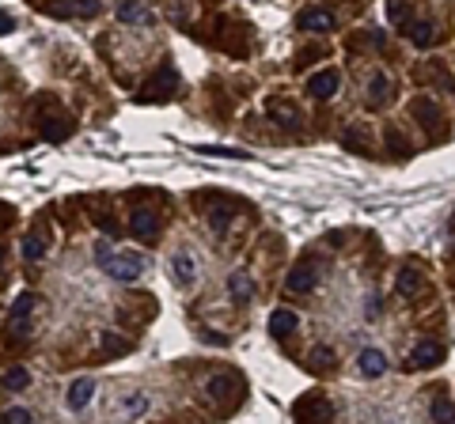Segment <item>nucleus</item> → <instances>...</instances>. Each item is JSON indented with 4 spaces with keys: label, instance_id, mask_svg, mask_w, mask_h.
<instances>
[{
    "label": "nucleus",
    "instance_id": "26",
    "mask_svg": "<svg viewBox=\"0 0 455 424\" xmlns=\"http://www.w3.org/2000/svg\"><path fill=\"white\" fill-rule=\"evenodd\" d=\"M125 348H129V341H118L114 334H107V337H103V353H107V356H122Z\"/></svg>",
    "mask_w": 455,
    "mask_h": 424
},
{
    "label": "nucleus",
    "instance_id": "29",
    "mask_svg": "<svg viewBox=\"0 0 455 424\" xmlns=\"http://www.w3.org/2000/svg\"><path fill=\"white\" fill-rule=\"evenodd\" d=\"M387 144H391V152H410V144L402 140V133H398V129H387Z\"/></svg>",
    "mask_w": 455,
    "mask_h": 424
},
{
    "label": "nucleus",
    "instance_id": "15",
    "mask_svg": "<svg viewBox=\"0 0 455 424\" xmlns=\"http://www.w3.org/2000/svg\"><path fill=\"white\" fill-rule=\"evenodd\" d=\"M296 326H300V318H296L292 310H273V315H269V334L273 337H289Z\"/></svg>",
    "mask_w": 455,
    "mask_h": 424
},
{
    "label": "nucleus",
    "instance_id": "16",
    "mask_svg": "<svg viewBox=\"0 0 455 424\" xmlns=\"http://www.w3.org/2000/svg\"><path fill=\"white\" fill-rule=\"evenodd\" d=\"M391 99V83H387V76H372V83H368V107H379V102Z\"/></svg>",
    "mask_w": 455,
    "mask_h": 424
},
{
    "label": "nucleus",
    "instance_id": "17",
    "mask_svg": "<svg viewBox=\"0 0 455 424\" xmlns=\"http://www.w3.org/2000/svg\"><path fill=\"white\" fill-rule=\"evenodd\" d=\"M231 386H236V383H231L228 375H212L205 390H209V398H212V402H228V398H231Z\"/></svg>",
    "mask_w": 455,
    "mask_h": 424
},
{
    "label": "nucleus",
    "instance_id": "11",
    "mask_svg": "<svg viewBox=\"0 0 455 424\" xmlns=\"http://www.w3.org/2000/svg\"><path fill=\"white\" fill-rule=\"evenodd\" d=\"M193 273H198V261H193L186 250L171 254V277H175V285H190Z\"/></svg>",
    "mask_w": 455,
    "mask_h": 424
},
{
    "label": "nucleus",
    "instance_id": "31",
    "mask_svg": "<svg viewBox=\"0 0 455 424\" xmlns=\"http://www.w3.org/2000/svg\"><path fill=\"white\" fill-rule=\"evenodd\" d=\"M330 360H334L330 348H315V364H327V367H330Z\"/></svg>",
    "mask_w": 455,
    "mask_h": 424
},
{
    "label": "nucleus",
    "instance_id": "27",
    "mask_svg": "<svg viewBox=\"0 0 455 424\" xmlns=\"http://www.w3.org/2000/svg\"><path fill=\"white\" fill-rule=\"evenodd\" d=\"M198 152H205V156H231V159H250L247 152H239V148H198Z\"/></svg>",
    "mask_w": 455,
    "mask_h": 424
},
{
    "label": "nucleus",
    "instance_id": "13",
    "mask_svg": "<svg viewBox=\"0 0 455 424\" xmlns=\"http://www.w3.org/2000/svg\"><path fill=\"white\" fill-rule=\"evenodd\" d=\"M410 114L414 118H421L425 121V125H436V121H440V107H436V102L433 99H425V95H417V99H410Z\"/></svg>",
    "mask_w": 455,
    "mask_h": 424
},
{
    "label": "nucleus",
    "instance_id": "21",
    "mask_svg": "<svg viewBox=\"0 0 455 424\" xmlns=\"http://www.w3.org/2000/svg\"><path fill=\"white\" fill-rule=\"evenodd\" d=\"M27 383H31V371H27V367L15 364V367H8V371H4V386H12V390H23Z\"/></svg>",
    "mask_w": 455,
    "mask_h": 424
},
{
    "label": "nucleus",
    "instance_id": "5",
    "mask_svg": "<svg viewBox=\"0 0 455 424\" xmlns=\"http://www.w3.org/2000/svg\"><path fill=\"white\" fill-rule=\"evenodd\" d=\"M129 231H133L137 239H156V235H160V216L152 209H137L133 220H129Z\"/></svg>",
    "mask_w": 455,
    "mask_h": 424
},
{
    "label": "nucleus",
    "instance_id": "28",
    "mask_svg": "<svg viewBox=\"0 0 455 424\" xmlns=\"http://www.w3.org/2000/svg\"><path fill=\"white\" fill-rule=\"evenodd\" d=\"M4 424H31V413L15 405V409H8V413H4Z\"/></svg>",
    "mask_w": 455,
    "mask_h": 424
},
{
    "label": "nucleus",
    "instance_id": "23",
    "mask_svg": "<svg viewBox=\"0 0 455 424\" xmlns=\"http://www.w3.org/2000/svg\"><path fill=\"white\" fill-rule=\"evenodd\" d=\"M417 288H421V280H417V273H410V269H406L402 277H398V292H402V296H414Z\"/></svg>",
    "mask_w": 455,
    "mask_h": 424
},
{
    "label": "nucleus",
    "instance_id": "35",
    "mask_svg": "<svg viewBox=\"0 0 455 424\" xmlns=\"http://www.w3.org/2000/svg\"><path fill=\"white\" fill-rule=\"evenodd\" d=\"M4 258H8V250H4V247H0V266H4Z\"/></svg>",
    "mask_w": 455,
    "mask_h": 424
},
{
    "label": "nucleus",
    "instance_id": "22",
    "mask_svg": "<svg viewBox=\"0 0 455 424\" xmlns=\"http://www.w3.org/2000/svg\"><path fill=\"white\" fill-rule=\"evenodd\" d=\"M269 110H273L277 118H285V125H296V121H300V110H296L292 102H289V107H285V102H273Z\"/></svg>",
    "mask_w": 455,
    "mask_h": 424
},
{
    "label": "nucleus",
    "instance_id": "33",
    "mask_svg": "<svg viewBox=\"0 0 455 424\" xmlns=\"http://www.w3.org/2000/svg\"><path fill=\"white\" fill-rule=\"evenodd\" d=\"M205 341H209V345H224V337H220L217 329H205Z\"/></svg>",
    "mask_w": 455,
    "mask_h": 424
},
{
    "label": "nucleus",
    "instance_id": "14",
    "mask_svg": "<svg viewBox=\"0 0 455 424\" xmlns=\"http://www.w3.org/2000/svg\"><path fill=\"white\" fill-rule=\"evenodd\" d=\"M228 292H231V299H239V303H247V299H254V280L247 277V273H231L228 277Z\"/></svg>",
    "mask_w": 455,
    "mask_h": 424
},
{
    "label": "nucleus",
    "instance_id": "30",
    "mask_svg": "<svg viewBox=\"0 0 455 424\" xmlns=\"http://www.w3.org/2000/svg\"><path fill=\"white\" fill-rule=\"evenodd\" d=\"M12 31H15L12 15H8V12H0V34H12Z\"/></svg>",
    "mask_w": 455,
    "mask_h": 424
},
{
    "label": "nucleus",
    "instance_id": "1",
    "mask_svg": "<svg viewBox=\"0 0 455 424\" xmlns=\"http://www.w3.org/2000/svg\"><path fill=\"white\" fill-rule=\"evenodd\" d=\"M95 261L103 266L114 280H137L144 273V258L137 254H125V250H110V247H99L95 250Z\"/></svg>",
    "mask_w": 455,
    "mask_h": 424
},
{
    "label": "nucleus",
    "instance_id": "6",
    "mask_svg": "<svg viewBox=\"0 0 455 424\" xmlns=\"http://www.w3.org/2000/svg\"><path fill=\"white\" fill-rule=\"evenodd\" d=\"M91 394H95V379H91V375H80V379L69 386V398H64V402H69L72 413H80V409H88Z\"/></svg>",
    "mask_w": 455,
    "mask_h": 424
},
{
    "label": "nucleus",
    "instance_id": "8",
    "mask_svg": "<svg viewBox=\"0 0 455 424\" xmlns=\"http://www.w3.org/2000/svg\"><path fill=\"white\" fill-rule=\"evenodd\" d=\"M118 20L148 27V23H156V15H152V8H148V4H141V0H122V4H118Z\"/></svg>",
    "mask_w": 455,
    "mask_h": 424
},
{
    "label": "nucleus",
    "instance_id": "4",
    "mask_svg": "<svg viewBox=\"0 0 455 424\" xmlns=\"http://www.w3.org/2000/svg\"><path fill=\"white\" fill-rule=\"evenodd\" d=\"M440 356H444V348L436 341H417L410 348V356H406V364H410V367H436V364H440Z\"/></svg>",
    "mask_w": 455,
    "mask_h": 424
},
{
    "label": "nucleus",
    "instance_id": "2",
    "mask_svg": "<svg viewBox=\"0 0 455 424\" xmlns=\"http://www.w3.org/2000/svg\"><path fill=\"white\" fill-rule=\"evenodd\" d=\"M330 402L322 394H311V398L296 402V424H330Z\"/></svg>",
    "mask_w": 455,
    "mask_h": 424
},
{
    "label": "nucleus",
    "instance_id": "20",
    "mask_svg": "<svg viewBox=\"0 0 455 424\" xmlns=\"http://www.w3.org/2000/svg\"><path fill=\"white\" fill-rule=\"evenodd\" d=\"M46 247H50V242H42V235H27V239H23V258L27 261H39L42 254H46Z\"/></svg>",
    "mask_w": 455,
    "mask_h": 424
},
{
    "label": "nucleus",
    "instance_id": "32",
    "mask_svg": "<svg viewBox=\"0 0 455 424\" xmlns=\"http://www.w3.org/2000/svg\"><path fill=\"white\" fill-rule=\"evenodd\" d=\"M228 220H231V216H224V209H217V216H212V228H217V231H220V228H224V224H228Z\"/></svg>",
    "mask_w": 455,
    "mask_h": 424
},
{
    "label": "nucleus",
    "instance_id": "18",
    "mask_svg": "<svg viewBox=\"0 0 455 424\" xmlns=\"http://www.w3.org/2000/svg\"><path fill=\"white\" fill-rule=\"evenodd\" d=\"M406 34H410V42L417 46V50H429V46H433V23H425V20L414 23Z\"/></svg>",
    "mask_w": 455,
    "mask_h": 424
},
{
    "label": "nucleus",
    "instance_id": "7",
    "mask_svg": "<svg viewBox=\"0 0 455 424\" xmlns=\"http://www.w3.org/2000/svg\"><path fill=\"white\" fill-rule=\"evenodd\" d=\"M338 83H341V76L334 69H322V72H315V76L308 80V91L315 99H334V91H338Z\"/></svg>",
    "mask_w": 455,
    "mask_h": 424
},
{
    "label": "nucleus",
    "instance_id": "3",
    "mask_svg": "<svg viewBox=\"0 0 455 424\" xmlns=\"http://www.w3.org/2000/svg\"><path fill=\"white\" fill-rule=\"evenodd\" d=\"M296 27H300V31H311V34H327V31H334V15L327 8H308V12L296 15Z\"/></svg>",
    "mask_w": 455,
    "mask_h": 424
},
{
    "label": "nucleus",
    "instance_id": "10",
    "mask_svg": "<svg viewBox=\"0 0 455 424\" xmlns=\"http://www.w3.org/2000/svg\"><path fill=\"white\" fill-rule=\"evenodd\" d=\"M357 367H360L365 379H379V375L387 371V356L379 353V348H365V353L357 356Z\"/></svg>",
    "mask_w": 455,
    "mask_h": 424
},
{
    "label": "nucleus",
    "instance_id": "24",
    "mask_svg": "<svg viewBox=\"0 0 455 424\" xmlns=\"http://www.w3.org/2000/svg\"><path fill=\"white\" fill-rule=\"evenodd\" d=\"M144 409H148V398H144V394H129V398H125V413H129V417H141Z\"/></svg>",
    "mask_w": 455,
    "mask_h": 424
},
{
    "label": "nucleus",
    "instance_id": "25",
    "mask_svg": "<svg viewBox=\"0 0 455 424\" xmlns=\"http://www.w3.org/2000/svg\"><path fill=\"white\" fill-rule=\"evenodd\" d=\"M72 12H76L80 20H91V15H99V0H76Z\"/></svg>",
    "mask_w": 455,
    "mask_h": 424
},
{
    "label": "nucleus",
    "instance_id": "12",
    "mask_svg": "<svg viewBox=\"0 0 455 424\" xmlns=\"http://www.w3.org/2000/svg\"><path fill=\"white\" fill-rule=\"evenodd\" d=\"M34 303H39V299H34V292H23V296L15 299V310H12V329H20L23 337H27V315L34 310Z\"/></svg>",
    "mask_w": 455,
    "mask_h": 424
},
{
    "label": "nucleus",
    "instance_id": "34",
    "mask_svg": "<svg viewBox=\"0 0 455 424\" xmlns=\"http://www.w3.org/2000/svg\"><path fill=\"white\" fill-rule=\"evenodd\" d=\"M0 212H8V205H0ZM8 220H12V216H0V228H8Z\"/></svg>",
    "mask_w": 455,
    "mask_h": 424
},
{
    "label": "nucleus",
    "instance_id": "19",
    "mask_svg": "<svg viewBox=\"0 0 455 424\" xmlns=\"http://www.w3.org/2000/svg\"><path fill=\"white\" fill-rule=\"evenodd\" d=\"M433 420H436V424H455V405H451V398H436V402H433Z\"/></svg>",
    "mask_w": 455,
    "mask_h": 424
},
{
    "label": "nucleus",
    "instance_id": "9",
    "mask_svg": "<svg viewBox=\"0 0 455 424\" xmlns=\"http://www.w3.org/2000/svg\"><path fill=\"white\" fill-rule=\"evenodd\" d=\"M315 280H319V273H315L311 266H296L289 273V280H285V288H289L292 296H308V292L315 288Z\"/></svg>",
    "mask_w": 455,
    "mask_h": 424
}]
</instances>
